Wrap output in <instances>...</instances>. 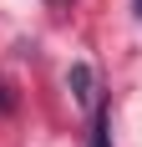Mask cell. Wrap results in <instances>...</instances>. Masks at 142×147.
<instances>
[{
    "label": "cell",
    "instance_id": "3",
    "mask_svg": "<svg viewBox=\"0 0 142 147\" xmlns=\"http://www.w3.org/2000/svg\"><path fill=\"white\" fill-rule=\"evenodd\" d=\"M137 10H142V0H137Z\"/></svg>",
    "mask_w": 142,
    "mask_h": 147
},
{
    "label": "cell",
    "instance_id": "1",
    "mask_svg": "<svg viewBox=\"0 0 142 147\" xmlns=\"http://www.w3.org/2000/svg\"><path fill=\"white\" fill-rule=\"evenodd\" d=\"M66 86H71V96H76L81 107H97V76H91V66L76 61V66L66 71Z\"/></svg>",
    "mask_w": 142,
    "mask_h": 147
},
{
    "label": "cell",
    "instance_id": "2",
    "mask_svg": "<svg viewBox=\"0 0 142 147\" xmlns=\"http://www.w3.org/2000/svg\"><path fill=\"white\" fill-rule=\"evenodd\" d=\"M91 147H112V112L97 107V122H91Z\"/></svg>",
    "mask_w": 142,
    "mask_h": 147
}]
</instances>
